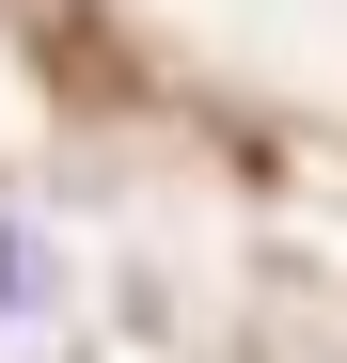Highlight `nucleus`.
I'll return each instance as SVG.
<instances>
[{"label": "nucleus", "mask_w": 347, "mask_h": 363, "mask_svg": "<svg viewBox=\"0 0 347 363\" xmlns=\"http://www.w3.org/2000/svg\"><path fill=\"white\" fill-rule=\"evenodd\" d=\"M32 300H47V237H32V221H0V316H32Z\"/></svg>", "instance_id": "f257e3e1"}]
</instances>
